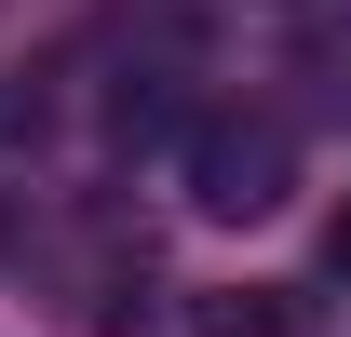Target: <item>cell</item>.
Segmentation results:
<instances>
[{"label": "cell", "instance_id": "2", "mask_svg": "<svg viewBox=\"0 0 351 337\" xmlns=\"http://www.w3.org/2000/svg\"><path fill=\"white\" fill-rule=\"evenodd\" d=\"M203 324H217V337H298V310H284V297H217Z\"/></svg>", "mask_w": 351, "mask_h": 337}, {"label": "cell", "instance_id": "1", "mask_svg": "<svg viewBox=\"0 0 351 337\" xmlns=\"http://www.w3.org/2000/svg\"><path fill=\"white\" fill-rule=\"evenodd\" d=\"M298 189V122L284 108H203L189 122V203L203 216H270Z\"/></svg>", "mask_w": 351, "mask_h": 337}, {"label": "cell", "instance_id": "3", "mask_svg": "<svg viewBox=\"0 0 351 337\" xmlns=\"http://www.w3.org/2000/svg\"><path fill=\"white\" fill-rule=\"evenodd\" d=\"M324 270H338V284H351V203L324 216Z\"/></svg>", "mask_w": 351, "mask_h": 337}]
</instances>
